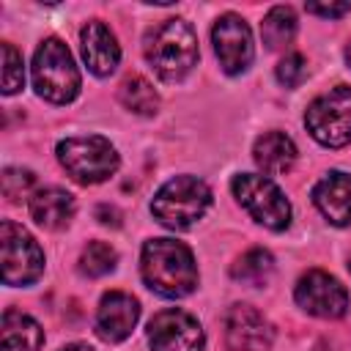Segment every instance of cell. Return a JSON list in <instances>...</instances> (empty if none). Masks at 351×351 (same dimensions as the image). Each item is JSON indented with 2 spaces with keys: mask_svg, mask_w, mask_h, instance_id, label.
<instances>
[{
  "mask_svg": "<svg viewBox=\"0 0 351 351\" xmlns=\"http://www.w3.org/2000/svg\"><path fill=\"white\" fill-rule=\"evenodd\" d=\"M304 77H307V60H304V55L291 52V55H285L277 63V80H280V85L296 88V85H302Z\"/></svg>",
  "mask_w": 351,
  "mask_h": 351,
  "instance_id": "d4e9b609",
  "label": "cell"
},
{
  "mask_svg": "<svg viewBox=\"0 0 351 351\" xmlns=\"http://www.w3.org/2000/svg\"><path fill=\"white\" fill-rule=\"evenodd\" d=\"M25 85V66H22V55L14 49V44H3V93L14 96L19 88Z\"/></svg>",
  "mask_w": 351,
  "mask_h": 351,
  "instance_id": "603a6c76",
  "label": "cell"
},
{
  "mask_svg": "<svg viewBox=\"0 0 351 351\" xmlns=\"http://www.w3.org/2000/svg\"><path fill=\"white\" fill-rule=\"evenodd\" d=\"M211 206V189L197 176H176L159 186L151 200V214L170 230L192 228Z\"/></svg>",
  "mask_w": 351,
  "mask_h": 351,
  "instance_id": "3957f363",
  "label": "cell"
},
{
  "mask_svg": "<svg viewBox=\"0 0 351 351\" xmlns=\"http://www.w3.org/2000/svg\"><path fill=\"white\" fill-rule=\"evenodd\" d=\"M271 324L250 304H233L225 315V343L230 351H266L271 346Z\"/></svg>",
  "mask_w": 351,
  "mask_h": 351,
  "instance_id": "7c38bea8",
  "label": "cell"
},
{
  "mask_svg": "<svg viewBox=\"0 0 351 351\" xmlns=\"http://www.w3.org/2000/svg\"><path fill=\"white\" fill-rule=\"evenodd\" d=\"M33 186H36V176L30 170H25V167H5L3 170V195L8 200L25 197Z\"/></svg>",
  "mask_w": 351,
  "mask_h": 351,
  "instance_id": "cb8c5ba5",
  "label": "cell"
},
{
  "mask_svg": "<svg viewBox=\"0 0 351 351\" xmlns=\"http://www.w3.org/2000/svg\"><path fill=\"white\" fill-rule=\"evenodd\" d=\"M304 126L326 148H343L351 143V88L335 85L315 96L304 112Z\"/></svg>",
  "mask_w": 351,
  "mask_h": 351,
  "instance_id": "8992f818",
  "label": "cell"
},
{
  "mask_svg": "<svg viewBox=\"0 0 351 351\" xmlns=\"http://www.w3.org/2000/svg\"><path fill=\"white\" fill-rule=\"evenodd\" d=\"M274 271V258L261 250V247H252L247 250L233 266H230V277L236 282H244V285H263Z\"/></svg>",
  "mask_w": 351,
  "mask_h": 351,
  "instance_id": "44dd1931",
  "label": "cell"
},
{
  "mask_svg": "<svg viewBox=\"0 0 351 351\" xmlns=\"http://www.w3.org/2000/svg\"><path fill=\"white\" fill-rule=\"evenodd\" d=\"M118 252L107 241H90L80 255V271L88 277H104L115 269Z\"/></svg>",
  "mask_w": 351,
  "mask_h": 351,
  "instance_id": "7402d4cb",
  "label": "cell"
},
{
  "mask_svg": "<svg viewBox=\"0 0 351 351\" xmlns=\"http://www.w3.org/2000/svg\"><path fill=\"white\" fill-rule=\"evenodd\" d=\"M313 203L337 228L351 225V176L332 170L313 186Z\"/></svg>",
  "mask_w": 351,
  "mask_h": 351,
  "instance_id": "9a60e30c",
  "label": "cell"
},
{
  "mask_svg": "<svg viewBox=\"0 0 351 351\" xmlns=\"http://www.w3.org/2000/svg\"><path fill=\"white\" fill-rule=\"evenodd\" d=\"M293 296H296V304L304 313L318 315V318H340L348 310L346 285H340L337 277H332L321 269H313V271L302 274L299 282H296Z\"/></svg>",
  "mask_w": 351,
  "mask_h": 351,
  "instance_id": "8fae6325",
  "label": "cell"
},
{
  "mask_svg": "<svg viewBox=\"0 0 351 351\" xmlns=\"http://www.w3.org/2000/svg\"><path fill=\"white\" fill-rule=\"evenodd\" d=\"M60 351H93L88 343H69V346H63Z\"/></svg>",
  "mask_w": 351,
  "mask_h": 351,
  "instance_id": "83f0119b",
  "label": "cell"
},
{
  "mask_svg": "<svg viewBox=\"0 0 351 351\" xmlns=\"http://www.w3.org/2000/svg\"><path fill=\"white\" fill-rule=\"evenodd\" d=\"M80 47H82V58L85 66L96 74V77H110L118 63H121V47L115 33L101 22V19H90L82 30H80Z\"/></svg>",
  "mask_w": 351,
  "mask_h": 351,
  "instance_id": "5bb4252c",
  "label": "cell"
},
{
  "mask_svg": "<svg viewBox=\"0 0 351 351\" xmlns=\"http://www.w3.org/2000/svg\"><path fill=\"white\" fill-rule=\"evenodd\" d=\"M96 217H101V222H104V225H110V222H112V225H118V211H115V208L99 206V208H96Z\"/></svg>",
  "mask_w": 351,
  "mask_h": 351,
  "instance_id": "4316f807",
  "label": "cell"
},
{
  "mask_svg": "<svg viewBox=\"0 0 351 351\" xmlns=\"http://www.w3.org/2000/svg\"><path fill=\"white\" fill-rule=\"evenodd\" d=\"M348 269H351V263H348Z\"/></svg>",
  "mask_w": 351,
  "mask_h": 351,
  "instance_id": "f546056e",
  "label": "cell"
},
{
  "mask_svg": "<svg viewBox=\"0 0 351 351\" xmlns=\"http://www.w3.org/2000/svg\"><path fill=\"white\" fill-rule=\"evenodd\" d=\"M0 247H3V282L5 285H30L41 277L44 252L38 241L22 225L3 219Z\"/></svg>",
  "mask_w": 351,
  "mask_h": 351,
  "instance_id": "ba28073f",
  "label": "cell"
},
{
  "mask_svg": "<svg viewBox=\"0 0 351 351\" xmlns=\"http://www.w3.org/2000/svg\"><path fill=\"white\" fill-rule=\"evenodd\" d=\"M296 36V14L291 5H274L261 22V38L269 49H282Z\"/></svg>",
  "mask_w": 351,
  "mask_h": 351,
  "instance_id": "ffe728a7",
  "label": "cell"
},
{
  "mask_svg": "<svg viewBox=\"0 0 351 351\" xmlns=\"http://www.w3.org/2000/svg\"><path fill=\"white\" fill-rule=\"evenodd\" d=\"M346 60H348V66H351V44L346 47Z\"/></svg>",
  "mask_w": 351,
  "mask_h": 351,
  "instance_id": "f1b7e54d",
  "label": "cell"
},
{
  "mask_svg": "<svg viewBox=\"0 0 351 351\" xmlns=\"http://www.w3.org/2000/svg\"><path fill=\"white\" fill-rule=\"evenodd\" d=\"M80 71L60 38H44L33 55V88L52 104H69L80 93Z\"/></svg>",
  "mask_w": 351,
  "mask_h": 351,
  "instance_id": "277c9868",
  "label": "cell"
},
{
  "mask_svg": "<svg viewBox=\"0 0 351 351\" xmlns=\"http://www.w3.org/2000/svg\"><path fill=\"white\" fill-rule=\"evenodd\" d=\"M211 41L225 74H244L252 66V58H255L252 33L239 14H222L214 22Z\"/></svg>",
  "mask_w": 351,
  "mask_h": 351,
  "instance_id": "30bf717a",
  "label": "cell"
},
{
  "mask_svg": "<svg viewBox=\"0 0 351 351\" xmlns=\"http://www.w3.org/2000/svg\"><path fill=\"white\" fill-rule=\"evenodd\" d=\"M252 156L266 176H282L296 162V145L285 132H266L255 140Z\"/></svg>",
  "mask_w": 351,
  "mask_h": 351,
  "instance_id": "e0dca14e",
  "label": "cell"
},
{
  "mask_svg": "<svg viewBox=\"0 0 351 351\" xmlns=\"http://www.w3.org/2000/svg\"><path fill=\"white\" fill-rule=\"evenodd\" d=\"M140 318V302L132 293L110 291L96 310V335L107 343H121L132 335Z\"/></svg>",
  "mask_w": 351,
  "mask_h": 351,
  "instance_id": "4fadbf2b",
  "label": "cell"
},
{
  "mask_svg": "<svg viewBox=\"0 0 351 351\" xmlns=\"http://www.w3.org/2000/svg\"><path fill=\"white\" fill-rule=\"evenodd\" d=\"M143 282L167 299H181L197 288V263L192 250L176 239H151L140 255Z\"/></svg>",
  "mask_w": 351,
  "mask_h": 351,
  "instance_id": "6da1fadb",
  "label": "cell"
},
{
  "mask_svg": "<svg viewBox=\"0 0 351 351\" xmlns=\"http://www.w3.org/2000/svg\"><path fill=\"white\" fill-rule=\"evenodd\" d=\"M30 217L44 230H60L74 217V197L60 186H44L30 197Z\"/></svg>",
  "mask_w": 351,
  "mask_h": 351,
  "instance_id": "2e32d148",
  "label": "cell"
},
{
  "mask_svg": "<svg viewBox=\"0 0 351 351\" xmlns=\"http://www.w3.org/2000/svg\"><path fill=\"white\" fill-rule=\"evenodd\" d=\"M233 195L250 211L255 222L269 230H285L291 225V203L285 192L269 178L258 173H239L233 176Z\"/></svg>",
  "mask_w": 351,
  "mask_h": 351,
  "instance_id": "52a82bcc",
  "label": "cell"
},
{
  "mask_svg": "<svg viewBox=\"0 0 351 351\" xmlns=\"http://www.w3.org/2000/svg\"><path fill=\"white\" fill-rule=\"evenodd\" d=\"M44 343V329L19 310L3 313V351H38Z\"/></svg>",
  "mask_w": 351,
  "mask_h": 351,
  "instance_id": "ac0fdd59",
  "label": "cell"
},
{
  "mask_svg": "<svg viewBox=\"0 0 351 351\" xmlns=\"http://www.w3.org/2000/svg\"><path fill=\"white\" fill-rule=\"evenodd\" d=\"M148 346L151 351H203L206 337L195 315L170 307L148 321Z\"/></svg>",
  "mask_w": 351,
  "mask_h": 351,
  "instance_id": "9c48e42d",
  "label": "cell"
},
{
  "mask_svg": "<svg viewBox=\"0 0 351 351\" xmlns=\"http://www.w3.org/2000/svg\"><path fill=\"white\" fill-rule=\"evenodd\" d=\"M118 99H121V104L129 110V112H134V115H154L156 110H159V96H156V90H154V85L145 80V77H140V74H132V77H126L123 82H121V88H118Z\"/></svg>",
  "mask_w": 351,
  "mask_h": 351,
  "instance_id": "d6986e66",
  "label": "cell"
},
{
  "mask_svg": "<svg viewBox=\"0 0 351 351\" xmlns=\"http://www.w3.org/2000/svg\"><path fill=\"white\" fill-rule=\"evenodd\" d=\"M307 14H318V16H326V19H337L343 14L351 11V3H307L304 5Z\"/></svg>",
  "mask_w": 351,
  "mask_h": 351,
  "instance_id": "484cf974",
  "label": "cell"
},
{
  "mask_svg": "<svg viewBox=\"0 0 351 351\" xmlns=\"http://www.w3.org/2000/svg\"><path fill=\"white\" fill-rule=\"evenodd\" d=\"M58 162L80 184H101L118 170V151L101 134L66 137L58 143Z\"/></svg>",
  "mask_w": 351,
  "mask_h": 351,
  "instance_id": "5b68a950",
  "label": "cell"
},
{
  "mask_svg": "<svg viewBox=\"0 0 351 351\" xmlns=\"http://www.w3.org/2000/svg\"><path fill=\"white\" fill-rule=\"evenodd\" d=\"M197 36L186 19H165L145 38V60L165 82L184 80L197 63Z\"/></svg>",
  "mask_w": 351,
  "mask_h": 351,
  "instance_id": "7a4b0ae2",
  "label": "cell"
}]
</instances>
